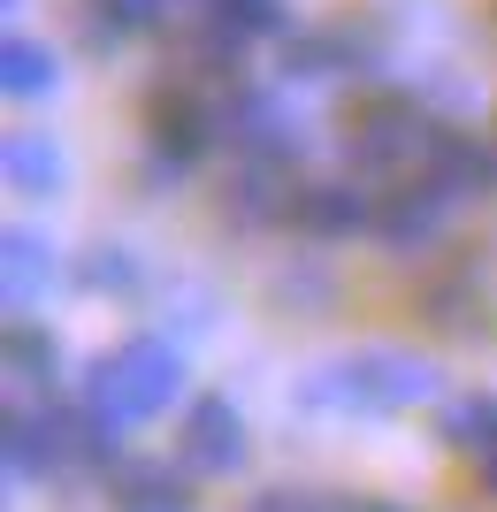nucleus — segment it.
<instances>
[{"mask_svg":"<svg viewBox=\"0 0 497 512\" xmlns=\"http://www.w3.org/2000/svg\"><path fill=\"white\" fill-rule=\"evenodd\" d=\"M444 138H452V115L429 107L413 85L368 77V85H352L345 100H337V153H345V169H360L368 184L429 176Z\"/></svg>","mask_w":497,"mask_h":512,"instance_id":"obj_1","label":"nucleus"},{"mask_svg":"<svg viewBox=\"0 0 497 512\" xmlns=\"http://www.w3.org/2000/svg\"><path fill=\"white\" fill-rule=\"evenodd\" d=\"M184 398H192V367H184V344L161 337V329H130L123 344H108L77 375V406L108 436L169 421V413H184Z\"/></svg>","mask_w":497,"mask_h":512,"instance_id":"obj_2","label":"nucleus"},{"mask_svg":"<svg viewBox=\"0 0 497 512\" xmlns=\"http://www.w3.org/2000/svg\"><path fill=\"white\" fill-rule=\"evenodd\" d=\"M291 406L322 421H398V413L444 406V375L413 352H345L291 383Z\"/></svg>","mask_w":497,"mask_h":512,"instance_id":"obj_3","label":"nucleus"},{"mask_svg":"<svg viewBox=\"0 0 497 512\" xmlns=\"http://www.w3.org/2000/svg\"><path fill=\"white\" fill-rule=\"evenodd\" d=\"M138 130H146L153 169L199 176V169L222 153V92H215V85H199V77H176V69H161V77L146 85V100H138Z\"/></svg>","mask_w":497,"mask_h":512,"instance_id":"obj_4","label":"nucleus"},{"mask_svg":"<svg viewBox=\"0 0 497 512\" xmlns=\"http://www.w3.org/2000/svg\"><path fill=\"white\" fill-rule=\"evenodd\" d=\"M390 54L383 23L360 16V8H337V16H299L276 39V69L283 85H368L375 62Z\"/></svg>","mask_w":497,"mask_h":512,"instance_id":"obj_5","label":"nucleus"},{"mask_svg":"<svg viewBox=\"0 0 497 512\" xmlns=\"http://www.w3.org/2000/svg\"><path fill=\"white\" fill-rule=\"evenodd\" d=\"M283 237L299 245H352V237H375V184L360 169L322 176L306 169L291 184V207H283Z\"/></svg>","mask_w":497,"mask_h":512,"instance_id":"obj_6","label":"nucleus"},{"mask_svg":"<svg viewBox=\"0 0 497 512\" xmlns=\"http://www.w3.org/2000/svg\"><path fill=\"white\" fill-rule=\"evenodd\" d=\"M176 467H192L199 482H230L253 467V428L230 390H192L176 413Z\"/></svg>","mask_w":497,"mask_h":512,"instance_id":"obj_7","label":"nucleus"},{"mask_svg":"<svg viewBox=\"0 0 497 512\" xmlns=\"http://www.w3.org/2000/svg\"><path fill=\"white\" fill-rule=\"evenodd\" d=\"M452 214H459V199L444 192V184H429V176L375 184V245L429 260L436 245H444V230H452Z\"/></svg>","mask_w":497,"mask_h":512,"instance_id":"obj_8","label":"nucleus"},{"mask_svg":"<svg viewBox=\"0 0 497 512\" xmlns=\"http://www.w3.org/2000/svg\"><path fill=\"white\" fill-rule=\"evenodd\" d=\"M490 306V253L482 245H436L421 268V321L429 329H475Z\"/></svg>","mask_w":497,"mask_h":512,"instance_id":"obj_9","label":"nucleus"},{"mask_svg":"<svg viewBox=\"0 0 497 512\" xmlns=\"http://www.w3.org/2000/svg\"><path fill=\"white\" fill-rule=\"evenodd\" d=\"M222 153H230V161H306L299 130H291V107L268 85L222 92Z\"/></svg>","mask_w":497,"mask_h":512,"instance_id":"obj_10","label":"nucleus"},{"mask_svg":"<svg viewBox=\"0 0 497 512\" xmlns=\"http://www.w3.org/2000/svg\"><path fill=\"white\" fill-rule=\"evenodd\" d=\"M306 176V161H230L222 169V222H238V230H268L283 237V207H291V184Z\"/></svg>","mask_w":497,"mask_h":512,"instance_id":"obj_11","label":"nucleus"},{"mask_svg":"<svg viewBox=\"0 0 497 512\" xmlns=\"http://www.w3.org/2000/svg\"><path fill=\"white\" fill-rule=\"evenodd\" d=\"M100 497L108 512H199V474L192 467H169V459H115L100 474Z\"/></svg>","mask_w":497,"mask_h":512,"instance_id":"obj_12","label":"nucleus"},{"mask_svg":"<svg viewBox=\"0 0 497 512\" xmlns=\"http://www.w3.org/2000/svg\"><path fill=\"white\" fill-rule=\"evenodd\" d=\"M0 291H8V314H39L62 291V253H54L46 230L8 222V237H0Z\"/></svg>","mask_w":497,"mask_h":512,"instance_id":"obj_13","label":"nucleus"},{"mask_svg":"<svg viewBox=\"0 0 497 512\" xmlns=\"http://www.w3.org/2000/svg\"><path fill=\"white\" fill-rule=\"evenodd\" d=\"M0 92L16 107H46L62 92V54L46 39H31V31H8V39H0Z\"/></svg>","mask_w":497,"mask_h":512,"instance_id":"obj_14","label":"nucleus"},{"mask_svg":"<svg viewBox=\"0 0 497 512\" xmlns=\"http://www.w3.org/2000/svg\"><path fill=\"white\" fill-rule=\"evenodd\" d=\"M62 367H69V352H62V337H54V321L46 314H8V375H16V383L54 398V390H62Z\"/></svg>","mask_w":497,"mask_h":512,"instance_id":"obj_15","label":"nucleus"},{"mask_svg":"<svg viewBox=\"0 0 497 512\" xmlns=\"http://www.w3.org/2000/svg\"><path fill=\"white\" fill-rule=\"evenodd\" d=\"M0 169H8V184H16L23 199H54L69 184V153L54 146V138H46V130H8V138H0Z\"/></svg>","mask_w":497,"mask_h":512,"instance_id":"obj_16","label":"nucleus"},{"mask_svg":"<svg viewBox=\"0 0 497 512\" xmlns=\"http://www.w3.org/2000/svg\"><path fill=\"white\" fill-rule=\"evenodd\" d=\"M85 8V31L100 46H138V39H161L176 16H184V0H77Z\"/></svg>","mask_w":497,"mask_h":512,"instance_id":"obj_17","label":"nucleus"},{"mask_svg":"<svg viewBox=\"0 0 497 512\" xmlns=\"http://www.w3.org/2000/svg\"><path fill=\"white\" fill-rule=\"evenodd\" d=\"M192 16H207V23H222L230 39H245L260 54V46H276L291 23H299V8L291 0H184Z\"/></svg>","mask_w":497,"mask_h":512,"instance_id":"obj_18","label":"nucleus"},{"mask_svg":"<svg viewBox=\"0 0 497 512\" xmlns=\"http://www.w3.org/2000/svg\"><path fill=\"white\" fill-rule=\"evenodd\" d=\"M436 428H444V444L467 451V459H497V390H459L436 406Z\"/></svg>","mask_w":497,"mask_h":512,"instance_id":"obj_19","label":"nucleus"},{"mask_svg":"<svg viewBox=\"0 0 497 512\" xmlns=\"http://www.w3.org/2000/svg\"><path fill=\"white\" fill-rule=\"evenodd\" d=\"M77 283H85V291H115V299H138V291H146V260L108 237V245H85V260H77Z\"/></svg>","mask_w":497,"mask_h":512,"instance_id":"obj_20","label":"nucleus"},{"mask_svg":"<svg viewBox=\"0 0 497 512\" xmlns=\"http://www.w3.org/2000/svg\"><path fill=\"white\" fill-rule=\"evenodd\" d=\"M238 512H337V497H329V490H291V482H276V490H253Z\"/></svg>","mask_w":497,"mask_h":512,"instance_id":"obj_21","label":"nucleus"},{"mask_svg":"<svg viewBox=\"0 0 497 512\" xmlns=\"http://www.w3.org/2000/svg\"><path fill=\"white\" fill-rule=\"evenodd\" d=\"M337 512H413V505H390V497H337Z\"/></svg>","mask_w":497,"mask_h":512,"instance_id":"obj_22","label":"nucleus"},{"mask_svg":"<svg viewBox=\"0 0 497 512\" xmlns=\"http://www.w3.org/2000/svg\"><path fill=\"white\" fill-rule=\"evenodd\" d=\"M482 490H490V497H497V459H482Z\"/></svg>","mask_w":497,"mask_h":512,"instance_id":"obj_23","label":"nucleus"}]
</instances>
